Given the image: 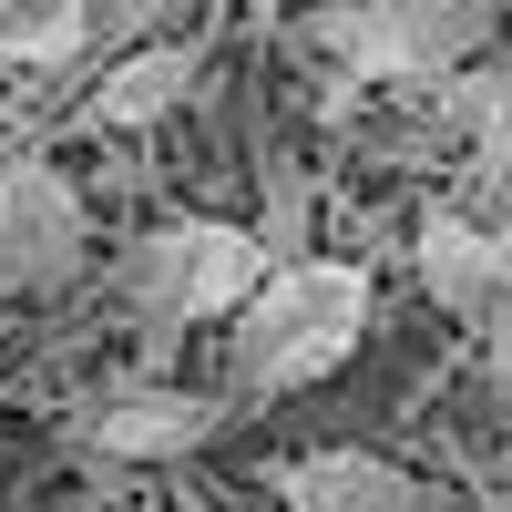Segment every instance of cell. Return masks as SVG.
<instances>
[{"label": "cell", "instance_id": "obj_8", "mask_svg": "<svg viewBox=\"0 0 512 512\" xmlns=\"http://www.w3.org/2000/svg\"><path fill=\"white\" fill-rule=\"evenodd\" d=\"M420 287L461 318H502V287H512V246L482 226V216H431L420 226Z\"/></svg>", "mask_w": 512, "mask_h": 512}, {"label": "cell", "instance_id": "obj_10", "mask_svg": "<svg viewBox=\"0 0 512 512\" xmlns=\"http://www.w3.org/2000/svg\"><path fill=\"white\" fill-rule=\"evenodd\" d=\"M256 185H267V205H256V256H267V267H277V256H308V164H287V154H267V164H256Z\"/></svg>", "mask_w": 512, "mask_h": 512}, {"label": "cell", "instance_id": "obj_9", "mask_svg": "<svg viewBox=\"0 0 512 512\" xmlns=\"http://www.w3.org/2000/svg\"><path fill=\"white\" fill-rule=\"evenodd\" d=\"M93 52V31H82V0H0V62H82Z\"/></svg>", "mask_w": 512, "mask_h": 512}, {"label": "cell", "instance_id": "obj_5", "mask_svg": "<svg viewBox=\"0 0 512 512\" xmlns=\"http://www.w3.org/2000/svg\"><path fill=\"white\" fill-rule=\"evenodd\" d=\"M82 195L52 164H0V297H52L82 277Z\"/></svg>", "mask_w": 512, "mask_h": 512}, {"label": "cell", "instance_id": "obj_7", "mask_svg": "<svg viewBox=\"0 0 512 512\" xmlns=\"http://www.w3.org/2000/svg\"><path fill=\"white\" fill-rule=\"evenodd\" d=\"M277 502H287V512H431V492H420L400 461L349 451V441L277 461Z\"/></svg>", "mask_w": 512, "mask_h": 512}, {"label": "cell", "instance_id": "obj_6", "mask_svg": "<svg viewBox=\"0 0 512 512\" xmlns=\"http://www.w3.org/2000/svg\"><path fill=\"white\" fill-rule=\"evenodd\" d=\"M195 82H205V52L195 41H123V52L103 62V82L72 103V134H144V123L164 113H185L195 103Z\"/></svg>", "mask_w": 512, "mask_h": 512}, {"label": "cell", "instance_id": "obj_1", "mask_svg": "<svg viewBox=\"0 0 512 512\" xmlns=\"http://www.w3.org/2000/svg\"><path fill=\"white\" fill-rule=\"evenodd\" d=\"M226 318H236L226 328V379L246 400L318 390L369 338V267L359 256H277V267H256V287Z\"/></svg>", "mask_w": 512, "mask_h": 512}, {"label": "cell", "instance_id": "obj_4", "mask_svg": "<svg viewBox=\"0 0 512 512\" xmlns=\"http://www.w3.org/2000/svg\"><path fill=\"white\" fill-rule=\"evenodd\" d=\"M226 431V400H205V390H175V379H123V390L103 400H82L72 410V451L82 461H185Z\"/></svg>", "mask_w": 512, "mask_h": 512}, {"label": "cell", "instance_id": "obj_11", "mask_svg": "<svg viewBox=\"0 0 512 512\" xmlns=\"http://www.w3.org/2000/svg\"><path fill=\"white\" fill-rule=\"evenodd\" d=\"M164 11H175V0H82V31L93 41H144Z\"/></svg>", "mask_w": 512, "mask_h": 512}, {"label": "cell", "instance_id": "obj_2", "mask_svg": "<svg viewBox=\"0 0 512 512\" xmlns=\"http://www.w3.org/2000/svg\"><path fill=\"white\" fill-rule=\"evenodd\" d=\"M256 267H267V256H256L246 226H226V216H164V226H144L134 246L113 256V297L144 318L154 359H164L195 318H226L236 297L256 287Z\"/></svg>", "mask_w": 512, "mask_h": 512}, {"label": "cell", "instance_id": "obj_3", "mask_svg": "<svg viewBox=\"0 0 512 512\" xmlns=\"http://www.w3.org/2000/svg\"><path fill=\"white\" fill-rule=\"evenodd\" d=\"M502 21V0H328L297 21L308 52H328L349 82H441L472 62Z\"/></svg>", "mask_w": 512, "mask_h": 512}]
</instances>
